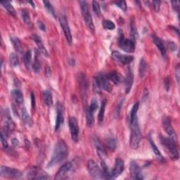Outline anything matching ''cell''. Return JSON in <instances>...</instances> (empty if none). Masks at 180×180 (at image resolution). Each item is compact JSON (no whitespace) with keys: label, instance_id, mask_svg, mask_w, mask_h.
<instances>
[{"label":"cell","instance_id":"obj_1","mask_svg":"<svg viewBox=\"0 0 180 180\" xmlns=\"http://www.w3.org/2000/svg\"><path fill=\"white\" fill-rule=\"evenodd\" d=\"M68 156V148L63 140H59L53 148L52 158L48 163L47 167H53L66 158Z\"/></svg>","mask_w":180,"mask_h":180},{"label":"cell","instance_id":"obj_2","mask_svg":"<svg viewBox=\"0 0 180 180\" xmlns=\"http://www.w3.org/2000/svg\"><path fill=\"white\" fill-rule=\"evenodd\" d=\"M93 89L97 93H101V89H104L108 92H111L112 86L106 78V75L100 72L95 76L93 80Z\"/></svg>","mask_w":180,"mask_h":180},{"label":"cell","instance_id":"obj_3","mask_svg":"<svg viewBox=\"0 0 180 180\" xmlns=\"http://www.w3.org/2000/svg\"><path fill=\"white\" fill-rule=\"evenodd\" d=\"M131 128L130 133V146L132 149H137L139 147L141 142V132L138 122V118L129 121Z\"/></svg>","mask_w":180,"mask_h":180},{"label":"cell","instance_id":"obj_4","mask_svg":"<svg viewBox=\"0 0 180 180\" xmlns=\"http://www.w3.org/2000/svg\"><path fill=\"white\" fill-rule=\"evenodd\" d=\"M160 140L162 145L164 146L165 150L167 151L169 156L172 160L179 159V152L177 149V142L172 139L170 137H165L163 136L160 137Z\"/></svg>","mask_w":180,"mask_h":180},{"label":"cell","instance_id":"obj_5","mask_svg":"<svg viewBox=\"0 0 180 180\" xmlns=\"http://www.w3.org/2000/svg\"><path fill=\"white\" fill-rule=\"evenodd\" d=\"M118 45L121 49L128 53H133L135 49V43L132 39H127L123 35L122 30L119 31Z\"/></svg>","mask_w":180,"mask_h":180},{"label":"cell","instance_id":"obj_6","mask_svg":"<svg viewBox=\"0 0 180 180\" xmlns=\"http://www.w3.org/2000/svg\"><path fill=\"white\" fill-rule=\"evenodd\" d=\"M80 5V8L82 11V15L83 19L84 22H85L86 25H87L90 30H91L92 32L94 31V25L93 23V20L92 18V15L89 12L88 4L86 1H80L79 2Z\"/></svg>","mask_w":180,"mask_h":180},{"label":"cell","instance_id":"obj_7","mask_svg":"<svg viewBox=\"0 0 180 180\" xmlns=\"http://www.w3.org/2000/svg\"><path fill=\"white\" fill-rule=\"evenodd\" d=\"M27 177L30 179H48L49 176L41 168L38 167H31L28 169L27 172Z\"/></svg>","mask_w":180,"mask_h":180},{"label":"cell","instance_id":"obj_8","mask_svg":"<svg viewBox=\"0 0 180 180\" xmlns=\"http://www.w3.org/2000/svg\"><path fill=\"white\" fill-rule=\"evenodd\" d=\"M0 173H1V176L5 177V178L16 179L22 176V172L20 170L15 168L6 167V166L3 165L1 166Z\"/></svg>","mask_w":180,"mask_h":180},{"label":"cell","instance_id":"obj_9","mask_svg":"<svg viewBox=\"0 0 180 180\" xmlns=\"http://www.w3.org/2000/svg\"><path fill=\"white\" fill-rule=\"evenodd\" d=\"M87 168L91 176L94 179H104L102 170L98 167V165L93 160H89L87 163Z\"/></svg>","mask_w":180,"mask_h":180},{"label":"cell","instance_id":"obj_10","mask_svg":"<svg viewBox=\"0 0 180 180\" xmlns=\"http://www.w3.org/2000/svg\"><path fill=\"white\" fill-rule=\"evenodd\" d=\"M112 58L117 63L122 65H128L133 61V56L129 55L122 54L118 51H114L112 52Z\"/></svg>","mask_w":180,"mask_h":180},{"label":"cell","instance_id":"obj_11","mask_svg":"<svg viewBox=\"0 0 180 180\" xmlns=\"http://www.w3.org/2000/svg\"><path fill=\"white\" fill-rule=\"evenodd\" d=\"M69 128L72 141L75 142H78L79 139V127L78 120L75 117L70 118Z\"/></svg>","mask_w":180,"mask_h":180},{"label":"cell","instance_id":"obj_12","mask_svg":"<svg viewBox=\"0 0 180 180\" xmlns=\"http://www.w3.org/2000/svg\"><path fill=\"white\" fill-rule=\"evenodd\" d=\"M162 126L165 129L166 133L169 135V137L177 142V136L175 131L174 130L172 126L171 120L170 119V118L166 117V116L162 118Z\"/></svg>","mask_w":180,"mask_h":180},{"label":"cell","instance_id":"obj_13","mask_svg":"<svg viewBox=\"0 0 180 180\" xmlns=\"http://www.w3.org/2000/svg\"><path fill=\"white\" fill-rule=\"evenodd\" d=\"M59 20H60L61 26L62 28V29H63L65 37H66V40L70 44H71L72 38V35H71V32H70V27H69L68 22L66 17L64 15H61L60 17V19Z\"/></svg>","mask_w":180,"mask_h":180},{"label":"cell","instance_id":"obj_14","mask_svg":"<svg viewBox=\"0 0 180 180\" xmlns=\"http://www.w3.org/2000/svg\"><path fill=\"white\" fill-rule=\"evenodd\" d=\"M124 168H125V165H124V162L123 160L120 158H118L115 160V167L113 168V170L111 172V179H114L116 178L117 177H118L120 174L124 170Z\"/></svg>","mask_w":180,"mask_h":180},{"label":"cell","instance_id":"obj_15","mask_svg":"<svg viewBox=\"0 0 180 180\" xmlns=\"http://www.w3.org/2000/svg\"><path fill=\"white\" fill-rule=\"evenodd\" d=\"M72 163L70 162H68L65 163L59 169V170L57 172V173L56 174L54 179H63L65 177H66L67 174L69 172L70 170L72 168Z\"/></svg>","mask_w":180,"mask_h":180},{"label":"cell","instance_id":"obj_16","mask_svg":"<svg viewBox=\"0 0 180 180\" xmlns=\"http://www.w3.org/2000/svg\"><path fill=\"white\" fill-rule=\"evenodd\" d=\"M130 173L133 179H142V174L141 168L135 161H132L130 165Z\"/></svg>","mask_w":180,"mask_h":180},{"label":"cell","instance_id":"obj_17","mask_svg":"<svg viewBox=\"0 0 180 180\" xmlns=\"http://www.w3.org/2000/svg\"><path fill=\"white\" fill-rule=\"evenodd\" d=\"M4 120V130L5 132V134H8L14 129V122L8 112H6Z\"/></svg>","mask_w":180,"mask_h":180},{"label":"cell","instance_id":"obj_18","mask_svg":"<svg viewBox=\"0 0 180 180\" xmlns=\"http://www.w3.org/2000/svg\"><path fill=\"white\" fill-rule=\"evenodd\" d=\"M57 111V116H56V125H55V130L57 131L60 128L61 125L63 123L64 121V115H63V108L61 104L58 103L56 108Z\"/></svg>","mask_w":180,"mask_h":180},{"label":"cell","instance_id":"obj_19","mask_svg":"<svg viewBox=\"0 0 180 180\" xmlns=\"http://www.w3.org/2000/svg\"><path fill=\"white\" fill-rule=\"evenodd\" d=\"M31 38L32 39L33 41L35 42V43L37 44V45H38V50H39V52L42 53V54L45 56H49L47 51L46 49V48L44 47L43 43H42V41L41 38H39L38 35H36V34H33V35L31 36Z\"/></svg>","mask_w":180,"mask_h":180},{"label":"cell","instance_id":"obj_20","mask_svg":"<svg viewBox=\"0 0 180 180\" xmlns=\"http://www.w3.org/2000/svg\"><path fill=\"white\" fill-rule=\"evenodd\" d=\"M106 78H108V80L112 82L115 84L121 83L124 80L122 76L117 71H111L108 72L106 75Z\"/></svg>","mask_w":180,"mask_h":180},{"label":"cell","instance_id":"obj_21","mask_svg":"<svg viewBox=\"0 0 180 180\" xmlns=\"http://www.w3.org/2000/svg\"><path fill=\"white\" fill-rule=\"evenodd\" d=\"M125 82V90H126V93L128 94V93L130 92L132 84H133V80H134V77H133V73H132V71L131 69L128 70V74H127V76L125 79H124Z\"/></svg>","mask_w":180,"mask_h":180},{"label":"cell","instance_id":"obj_22","mask_svg":"<svg viewBox=\"0 0 180 180\" xmlns=\"http://www.w3.org/2000/svg\"><path fill=\"white\" fill-rule=\"evenodd\" d=\"M94 142L96 148H97V153L98 155V156L101 158V159H103L104 158H106V156L105 148H104L103 146L101 144V143L99 142V140L98 139V138H96Z\"/></svg>","mask_w":180,"mask_h":180},{"label":"cell","instance_id":"obj_23","mask_svg":"<svg viewBox=\"0 0 180 180\" xmlns=\"http://www.w3.org/2000/svg\"><path fill=\"white\" fill-rule=\"evenodd\" d=\"M42 101L47 106H51L53 104L52 94L49 90H45L42 93Z\"/></svg>","mask_w":180,"mask_h":180},{"label":"cell","instance_id":"obj_24","mask_svg":"<svg viewBox=\"0 0 180 180\" xmlns=\"http://www.w3.org/2000/svg\"><path fill=\"white\" fill-rule=\"evenodd\" d=\"M11 95L18 105H21L23 103V96L22 92L18 89H14L11 92Z\"/></svg>","mask_w":180,"mask_h":180},{"label":"cell","instance_id":"obj_25","mask_svg":"<svg viewBox=\"0 0 180 180\" xmlns=\"http://www.w3.org/2000/svg\"><path fill=\"white\" fill-rule=\"evenodd\" d=\"M153 42L156 45V47H158V49H159L160 52L161 53V54L162 56H165L166 54V49L165 47V45L163 44V42H162L161 39L158 37H153Z\"/></svg>","mask_w":180,"mask_h":180},{"label":"cell","instance_id":"obj_26","mask_svg":"<svg viewBox=\"0 0 180 180\" xmlns=\"http://www.w3.org/2000/svg\"><path fill=\"white\" fill-rule=\"evenodd\" d=\"M86 120H87V125L89 128H92L94 124V112H92L88 108L86 110Z\"/></svg>","mask_w":180,"mask_h":180},{"label":"cell","instance_id":"obj_27","mask_svg":"<svg viewBox=\"0 0 180 180\" xmlns=\"http://www.w3.org/2000/svg\"><path fill=\"white\" fill-rule=\"evenodd\" d=\"M1 4L4 7V8H6L8 13H9L11 15H12L13 16H16V11L15 8H13V5L11 4V3L10 2L6 1V2H2Z\"/></svg>","mask_w":180,"mask_h":180},{"label":"cell","instance_id":"obj_28","mask_svg":"<svg viewBox=\"0 0 180 180\" xmlns=\"http://www.w3.org/2000/svg\"><path fill=\"white\" fill-rule=\"evenodd\" d=\"M11 42H12V44L13 45L14 49H15L18 53H22L23 49H22V44H21V41L19 40V39L16 38H11Z\"/></svg>","mask_w":180,"mask_h":180},{"label":"cell","instance_id":"obj_29","mask_svg":"<svg viewBox=\"0 0 180 180\" xmlns=\"http://www.w3.org/2000/svg\"><path fill=\"white\" fill-rule=\"evenodd\" d=\"M106 99L104 98L103 101H101V108L99 113H98V122L99 123H102L103 121L104 118V112H105V109H106Z\"/></svg>","mask_w":180,"mask_h":180},{"label":"cell","instance_id":"obj_30","mask_svg":"<svg viewBox=\"0 0 180 180\" xmlns=\"http://www.w3.org/2000/svg\"><path fill=\"white\" fill-rule=\"evenodd\" d=\"M101 170H102V172L104 176V179H111V172L109 170L108 165L106 164V162H104L103 160L101 161Z\"/></svg>","mask_w":180,"mask_h":180},{"label":"cell","instance_id":"obj_31","mask_svg":"<svg viewBox=\"0 0 180 180\" xmlns=\"http://www.w3.org/2000/svg\"><path fill=\"white\" fill-rule=\"evenodd\" d=\"M106 145L109 150L115 151L117 147V142L114 138H108L106 141Z\"/></svg>","mask_w":180,"mask_h":180},{"label":"cell","instance_id":"obj_32","mask_svg":"<svg viewBox=\"0 0 180 180\" xmlns=\"http://www.w3.org/2000/svg\"><path fill=\"white\" fill-rule=\"evenodd\" d=\"M31 61H32V52L31 50H28L24 56V63L28 69L30 68Z\"/></svg>","mask_w":180,"mask_h":180},{"label":"cell","instance_id":"obj_33","mask_svg":"<svg viewBox=\"0 0 180 180\" xmlns=\"http://www.w3.org/2000/svg\"><path fill=\"white\" fill-rule=\"evenodd\" d=\"M21 115H22V120H23V122L26 124L27 125H30L32 122H31L30 117V115H28L27 110L25 109V108H22Z\"/></svg>","mask_w":180,"mask_h":180},{"label":"cell","instance_id":"obj_34","mask_svg":"<svg viewBox=\"0 0 180 180\" xmlns=\"http://www.w3.org/2000/svg\"><path fill=\"white\" fill-rule=\"evenodd\" d=\"M149 142H150V144H151V148H152V149H153V152H154L155 155H156V156L158 158L161 159V160H163L162 156L161 155V153H160L159 149L157 148V146H156V144H155L154 142H153V139H152L151 137H149Z\"/></svg>","mask_w":180,"mask_h":180},{"label":"cell","instance_id":"obj_35","mask_svg":"<svg viewBox=\"0 0 180 180\" xmlns=\"http://www.w3.org/2000/svg\"><path fill=\"white\" fill-rule=\"evenodd\" d=\"M130 32H131V35L132 38V40L134 42L136 40V39L137 38L138 36V32L136 28V25L134 24V22L133 21V19L131 20V23H130Z\"/></svg>","mask_w":180,"mask_h":180},{"label":"cell","instance_id":"obj_36","mask_svg":"<svg viewBox=\"0 0 180 180\" xmlns=\"http://www.w3.org/2000/svg\"><path fill=\"white\" fill-rule=\"evenodd\" d=\"M103 27L104 29L112 30L115 28V25L112 21H110V20H104L102 22Z\"/></svg>","mask_w":180,"mask_h":180},{"label":"cell","instance_id":"obj_37","mask_svg":"<svg viewBox=\"0 0 180 180\" xmlns=\"http://www.w3.org/2000/svg\"><path fill=\"white\" fill-rule=\"evenodd\" d=\"M146 70V63L144 59L142 58L140 61L139 63V75L141 78H143L145 74Z\"/></svg>","mask_w":180,"mask_h":180},{"label":"cell","instance_id":"obj_38","mask_svg":"<svg viewBox=\"0 0 180 180\" xmlns=\"http://www.w3.org/2000/svg\"><path fill=\"white\" fill-rule=\"evenodd\" d=\"M10 63L11 65L13 67H16V66H18L19 65V60H18V58L16 53H12L10 54Z\"/></svg>","mask_w":180,"mask_h":180},{"label":"cell","instance_id":"obj_39","mask_svg":"<svg viewBox=\"0 0 180 180\" xmlns=\"http://www.w3.org/2000/svg\"><path fill=\"white\" fill-rule=\"evenodd\" d=\"M43 4L44 5V7L47 8V10L48 11H49V13L52 14L53 16H54L55 18H56L54 8H53L52 4H51V3L49 1H43Z\"/></svg>","mask_w":180,"mask_h":180},{"label":"cell","instance_id":"obj_40","mask_svg":"<svg viewBox=\"0 0 180 180\" xmlns=\"http://www.w3.org/2000/svg\"><path fill=\"white\" fill-rule=\"evenodd\" d=\"M21 16L23 20V21L26 24H30V14L28 12V11L26 9H22L21 11Z\"/></svg>","mask_w":180,"mask_h":180},{"label":"cell","instance_id":"obj_41","mask_svg":"<svg viewBox=\"0 0 180 180\" xmlns=\"http://www.w3.org/2000/svg\"><path fill=\"white\" fill-rule=\"evenodd\" d=\"M92 8L94 12L95 13L96 15L100 16L101 13V8H100V5L98 4V2L97 1H93L92 2Z\"/></svg>","mask_w":180,"mask_h":180},{"label":"cell","instance_id":"obj_42","mask_svg":"<svg viewBox=\"0 0 180 180\" xmlns=\"http://www.w3.org/2000/svg\"><path fill=\"white\" fill-rule=\"evenodd\" d=\"M33 70H35V72H38L39 70H40V63H39V61L38 57V54H36L35 58V62L33 63Z\"/></svg>","mask_w":180,"mask_h":180},{"label":"cell","instance_id":"obj_43","mask_svg":"<svg viewBox=\"0 0 180 180\" xmlns=\"http://www.w3.org/2000/svg\"><path fill=\"white\" fill-rule=\"evenodd\" d=\"M115 4L118 7L120 8L123 11H127V3L125 1H121V2H115Z\"/></svg>","mask_w":180,"mask_h":180},{"label":"cell","instance_id":"obj_44","mask_svg":"<svg viewBox=\"0 0 180 180\" xmlns=\"http://www.w3.org/2000/svg\"><path fill=\"white\" fill-rule=\"evenodd\" d=\"M89 108L90 111H91L92 112H94H94L97 111V108H98V103H97V100L93 99L92 101L91 105H90V106L89 107Z\"/></svg>","mask_w":180,"mask_h":180},{"label":"cell","instance_id":"obj_45","mask_svg":"<svg viewBox=\"0 0 180 180\" xmlns=\"http://www.w3.org/2000/svg\"><path fill=\"white\" fill-rule=\"evenodd\" d=\"M160 4H161V2L160 1H153V8L156 12H158L160 11Z\"/></svg>","mask_w":180,"mask_h":180},{"label":"cell","instance_id":"obj_46","mask_svg":"<svg viewBox=\"0 0 180 180\" xmlns=\"http://www.w3.org/2000/svg\"><path fill=\"white\" fill-rule=\"evenodd\" d=\"M171 3H172V6L174 10L177 11V13H179V2L172 1V2H171Z\"/></svg>","mask_w":180,"mask_h":180},{"label":"cell","instance_id":"obj_47","mask_svg":"<svg viewBox=\"0 0 180 180\" xmlns=\"http://www.w3.org/2000/svg\"><path fill=\"white\" fill-rule=\"evenodd\" d=\"M1 142H2V145L4 146V147L5 148L8 147V143L7 142V140H6V137H4V134H3V132H1Z\"/></svg>","mask_w":180,"mask_h":180},{"label":"cell","instance_id":"obj_48","mask_svg":"<svg viewBox=\"0 0 180 180\" xmlns=\"http://www.w3.org/2000/svg\"><path fill=\"white\" fill-rule=\"evenodd\" d=\"M169 48H170V49L172 51V52H175L177 49V45L174 43V42H169Z\"/></svg>","mask_w":180,"mask_h":180},{"label":"cell","instance_id":"obj_49","mask_svg":"<svg viewBox=\"0 0 180 180\" xmlns=\"http://www.w3.org/2000/svg\"><path fill=\"white\" fill-rule=\"evenodd\" d=\"M31 106H32V109L35 108V97L33 92H31Z\"/></svg>","mask_w":180,"mask_h":180},{"label":"cell","instance_id":"obj_50","mask_svg":"<svg viewBox=\"0 0 180 180\" xmlns=\"http://www.w3.org/2000/svg\"><path fill=\"white\" fill-rule=\"evenodd\" d=\"M180 70H179V66H177L176 68V70H175V77L177 79V83H179V74H180Z\"/></svg>","mask_w":180,"mask_h":180},{"label":"cell","instance_id":"obj_51","mask_svg":"<svg viewBox=\"0 0 180 180\" xmlns=\"http://www.w3.org/2000/svg\"><path fill=\"white\" fill-rule=\"evenodd\" d=\"M38 25L39 28L40 30H42V31H46V26H45V25L44 24V22L41 21H38Z\"/></svg>","mask_w":180,"mask_h":180},{"label":"cell","instance_id":"obj_52","mask_svg":"<svg viewBox=\"0 0 180 180\" xmlns=\"http://www.w3.org/2000/svg\"><path fill=\"white\" fill-rule=\"evenodd\" d=\"M165 87H166V89H167V91H169V89H170V80H169L168 78H165Z\"/></svg>","mask_w":180,"mask_h":180},{"label":"cell","instance_id":"obj_53","mask_svg":"<svg viewBox=\"0 0 180 180\" xmlns=\"http://www.w3.org/2000/svg\"><path fill=\"white\" fill-rule=\"evenodd\" d=\"M11 143H12V144L15 146H18L20 144L19 143V141L16 139V138H13V139L11 140Z\"/></svg>","mask_w":180,"mask_h":180}]
</instances>
